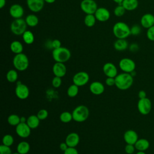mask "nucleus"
I'll return each mask as SVG.
<instances>
[{"label":"nucleus","mask_w":154,"mask_h":154,"mask_svg":"<svg viewBox=\"0 0 154 154\" xmlns=\"http://www.w3.org/2000/svg\"><path fill=\"white\" fill-rule=\"evenodd\" d=\"M134 78L131 73L123 72L115 77V85L120 90H126L133 84Z\"/></svg>","instance_id":"f257e3e1"},{"label":"nucleus","mask_w":154,"mask_h":154,"mask_svg":"<svg viewBox=\"0 0 154 154\" xmlns=\"http://www.w3.org/2000/svg\"><path fill=\"white\" fill-rule=\"evenodd\" d=\"M112 32L117 38L125 39L131 35V28L126 23L118 22L114 25Z\"/></svg>","instance_id":"f03ea898"},{"label":"nucleus","mask_w":154,"mask_h":154,"mask_svg":"<svg viewBox=\"0 0 154 154\" xmlns=\"http://www.w3.org/2000/svg\"><path fill=\"white\" fill-rule=\"evenodd\" d=\"M52 55L55 62L64 63L70 58L71 52L67 48L61 46L53 49Z\"/></svg>","instance_id":"7ed1b4c3"},{"label":"nucleus","mask_w":154,"mask_h":154,"mask_svg":"<svg viewBox=\"0 0 154 154\" xmlns=\"http://www.w3.org/2000/svg\"><path fill=\"white\" fill-rule=\"evenodd\" d=\"M73 120L76 122H83L85 121L90 114L88 107L85 105H78L74 108L72 112Z\"/></svg>","instance_id":"20e7f679"},{"label":"nucleus","mask_w":154,"mask_h":154,"mask_svg":"<svg viewBox=\"0 0 154 154\" xmlns=\"http://www.w3.org/2000/svg\"><path fill=\"white\" fill-rule=\"evenodd\" d=\"M13 64L17 70L20 72L24 71L29 66V59L23 53L16 54L13 59Z\"/></svg>","instance_id":"39448f33"},{"label":"nucleus","mask_w":154,"mask_h":154,"mask_svg":"<svg viewBox=\"0 0 154 154\" xmlns=\"http://www.w3.org/2000/svg\"><path fill=\"white\" fill-rule=\"evenodd\" d=\"M27 24L22 18L14 19L10 25V29L13 34L16 35H22L26 31Z\"/></svg>","instance_id":"423d86ee"},{"label":"nucleus","mask_w":154,"mask_h":154,"mask_svg":"<svg viewBox=\"0 0 154 154\" xmlns=\"http://www.w3.org/2000/svg\"><path fill=\"white\" fill-rule=\"evenodd\" d=\"M80 7L87 14H94L98 8L97 3L94 0H82L80 4Z\"/></svg>","instance_id":"0eeeda50"},{"label":"nucleus","mask_w":154,"mask_h":154,"mask_svg":"<svg viewBox=\"0 0 154 154\" xmlns=\"http://www.w3.org/2000/svg\"><path fill=\"white\" fill-rule=\"evenodd\" d=\"M119 66L120 69L125 73H131L135 71V63L134 60L129 58H123L119 61Z\"/></svg>","instance_id":"6e6552de"},{"label":"nucleus","mask_w":154,"mask_h":154,"mask_svg":"<svg viewBox=\"0 0 154 154\" xmlns=\"http://www.w3.org/2000/svg\"><path fill=\"white\" fill-rule=\"evenodd\" d=\"M137 109L142 115L149 114L152 109L151 100L147 97L139 99L137 103Z\"/></svg>","instance_id":"1a4fd4ad"},{"label":"nucleus","mask_w":154,"mask_h":154,"mask_svg":"<svg viewBox=\"0 0 154 154\" xmlns=\"http://www.w3.org/2000/svg\"><path fill=\"white\" fill-rule=\"evenodd\" d=\"M90 79V76L88 73L85 72H79L75 73L73 76V82L78 87H81L86 85Z\"/></svg>","instance_id":"9d476101"},{"label":"nucleus","mask_w":154,"mask_h":154,"mask_svg":"<svg viewBox=\"0 0 154 154\" xmlns=\"http://www.w3.org/2000/svg\"><path fill=\"white\" fill-rule=\"evenodd\" d=\"M15 94L16 96L21 99H26L29 95V90L27 85L18 82L15 88Z\"/></svg>","instance_id":"9b49d317"},{"label":"nucleus","mask_w":154,"mask_h":154,"mask_svg":"<svg viewBox=\"0 0 154 154\" xmlns=\"http://www.w3.org/2000/svg\"><path fill=\"white\" fill-rule=\"evenodd\" d=\"M15 130L19 137L22 138H26L30 135L31 129L26 123H20L16 126Z\"/></svg>","instance_id":"f8f14e48"},{"label":"nucleus","mask_w":154,"mask_h":154,"mask_svg":"<svg viewBox=\"0 0 154 154\" xmlns=\"http://www.w3.org/2000/svg\"><path fill=\"white\" fill-rule=\"evenodd\" d=\"M45 2V0H26V4L31 11L37 13L43 8Z\"/></svg>","instance_id":"ddd939ff"},{"label":"nucleus","mask_w":154,"mask_h":154,"mask_svg":"<svg viewBox=\"0 0 154 154\" xmlns=\"http://www.w3.org/2000/svg\"><path fill=\"white\" fill-rule=\"evenodd\" d=\"M103 72L106 77L115 78L118 75L116 66L112 63H106L103 66Z\"/></svg>","instance_id":"4468645a"},{"label":"nucleus","mask_w":154,"mask_h":154,"mask_svg":"<svg viewBox=\"0 0 154 154\" xmlns=\"http://www.w3.org/2000/svg\"><path fill=\"white\" fill-rule=\"evenodd\" d=\"M52 72L55 76L64 77L67 73V67L64 63L56 62L52 67Z\"/></svg>","instance_id":"2eb2a0df"},{"label":"nucleus","mask_w":154,"mask_h":154,"mask_svg":"<svg viewBox=\"0 0 154 154\" xmlns=\"http://www.w3.org/2000/svg\"><path fill=\"white\" fill-rule=\"evenodd\" d=\"M96 19L100 22L107 21L110 17V13L108 9L104 7H99L94 14Z\"/></svg>","instance_id":"dca6fc26"},{"label":"nucleus","mask_w":154,"mask_h":154,"mask_svg":"<svg viewBox=\"0 0 154 154\" xmlns=\"http://www.w3.org/2000/svg\"><path fill=\"white\" fill-rule=\"evenodd\" d=\"M9 13L11 16L14 19H19L22 18L24 14V10L20 5L18 4H14L10 7L9 9Z\"/></svg>","instance_id":"f3484780"},{"label":"nucleus","mask_w":154,"mask_h":154,"mask_svg":"<svg viewBox=\"0 0 154 154\" xmlns=\"http://www.w3.org/2000/svg\"><path fill=\"white\" fill-rule=\"evenodd\" d=\"M123 139L126 144L134 145L138 140V135L135 131L129 129L124 133Z\"/></svg>","instance_id":"a211bd4d"},{"label":"nucleus","mask_w":154,"mask_h":154,"mask_svg":"<svg viewBox=\"0 0 154 154\" xmlns=\"http://www.w3.org/2000/svg\"><path fill=\"white\" fill-rule=\"evenodd\" d=\"M80 138L79 135L76 132H70L66 137L65 142L68 147H76L79 144Z\"/></svg>","instance_id":"6ab92c4d"},{"label":"nucleus","mask_w":154,"mask_h":154,"mask_svg":"<svg viewBox=\"0 0 154 154\" xmlns=\"http://www.w3.org/2000/svg\"><path fill=\"white\" fill-rule=\"evenodd\" d=\"M141 26L146 29L154 25V15L151 13H146L143 14L140 20Z\"/></svg>","instance_id":"aec40b11"},{"label":"nucleus","mask_w":154,"mask_h":154,"mask_svg":"<svg viewBox=\"0 0 154 154\" xmlns=\"http://www.w3.org/2000/svg\"><path fill=\"white\" fill-rule=\"evenodd\" d=\"M90 92L94 95H100L105 91L103 84L99 81H94L91 82L89 86Z\"/></svg>","instance_id":"412c9836"},{"label":"nucleus","mask_w":154,"mask_h":154,"mask_svg":"<svg viewBox=\"0 0 154 154\" xmlns=\"http://www.w3.org/2000/svg\"><path fill=\"white\" fill-rule=\"evenodd\" d=\"M135 149L138 151H145L149 148L150 143L149 141L145 138H140L134 144Z\"/></svg>","instance_id":"4be33fe9"},{"label":"nucleus","mask_w":154,"mask_h":154,"mask_svg":"<svg viewBox=\"0 0 154 154\" xmlns=\"http://www.w3.org/2000/svg\"><path fill=\"white\" fill-rule=\"evenodd\" d=\"M122 5L127 11L135 10L138 6V0H123Z\"/></svg>","instance_id":"5701e85b"},{"label":"nucleus","mask_w":154,"mask_h":154,"mask_svg":"<svg viewBox=\"0 0 154 154\" xmlns=\"http://www.w3.org/2000/svg\"><path fill=\"white\" fill-rule=\"evenodd\" d=\"M40 120L38 118L37 115H31L26 120V123L31 129H36L40 125Z\"/></svg>","instance_id":"b1692460"},{"label":"nucleus","mask_w":154,"mask_h":154,"mask_svg":"<svg viewBox=\"0 0 154 154\" xmlns=\"http://www.w3.org/2000/svg\"><path fill=\"white\" fill-rule=\"evenodd\" d=\"M114 48L118 51H123L128 48V42L123 38H118L114 43Z\"/></svg>","instance_id":"393cba45"},{"label":"nucleus","mask_w":154,"mask_h":154,"mask_svg":"<svg viewBox=\"0 0 154 154\" xmlns=\"http://www.w3.org/2000/svg\"><path fill=\"white\" fill-rule=\"evenodd\" d=\"M30 150V145L29 144L25 141H22L20 142L16 147L17 152H18L20 154H27Z\"/></svg>","instance_id":"a878e982"},{"label":"nucleus","mask_w":154,"mask_h":154,"mask_svg":"<svg viewBox=\"0 0 154 154\" xmlns=\"http://www.w3.org/2000/svg\"><path fill=\"white\" fill-rule=\"evenodd\" d=\"M10 48L11 52L15 54L22 53V51L23 50V47L22 44L19 41H17V40H14L10 44Z\"/></svg>","instance_id":"bb28decb"},{"label":"nucleus","mask_w":154,"mask_h":154,"mask_svg":"<svg viewBox=\"0 0 154 154\" xmlns=\"http://www.w3.org/2000/svg\"><path fill=\"white\" fill-rule=\"evenodd\" d=\"M25 20L27 25L31 27H34L37 26L38 23V18L35 14H28L26 17Z\"/></svg>","instance_id":"cd10ccee"},{"label":"nucleus","mask_w":154,"mask_h":154,"mask_svg":"<svg viewBox=\"0 0 154 154\" xmlns=\"http://www.w3.org/2000/svg\"><path fill=\"white\" fill-rule=\"evenodd\" d=\"M22 38L23 42L27 45H31L34 41V34L31 31L26 30L22 34Z\"/></svg>","instance_id":"c85d7f7f"},{"label":"nucleus","mask_w":154,"mask_h":154,"mask_svg":"<svg viewBox=\"0 0 154 154\" xmlns=\"http://www.w3.org/2000/svg\"><path fill=\"white\" fill-rule=\"evenodd\" d=\"M7 122L11 126H16L20 123V117L17 114H12L8 117Z\"/></svg>","instance_id":"c756f323"},{"label":"nucleus","mask_w":154,"mask_h":154,"mask_svg":"<svg viewBox=\"0 0 154 154\" xmlns=\"http://www.w3.org/2000/svg\"><path fill=\"white\" fill-rule=\"evenodd\" d=\"M7 80L10 82H15L18 78V73L14 69H11L8 70L6 75Z\"/></svg>","instance_id":"7c9ffc66"},{"label":"nucleus","mask_w":154,"mask_h":154,"mask_svg":"<svg viewBox=\"0 0 154 154\" xmlns=\"http://www.w3.org/2000/svg\"><path fill=\"white\" fill-rule=\"evenodd\" d=\"M96 20L94 14H87L84 18V23L88 27H92L95 25Z\"/></svg>","instance_id":"2f4dec72"},{"label":"nucleus","mask_w":154,"mask_h":154,"mask_svg":"<svg viewBox=\"0 0 154 154\" xmlns=\"http://www.w3.org/2000/svg\"><path fill=\"white\" fill-rule=\"evenodd\" d=\"M79 92V87L73 84L70 85L67 90V94L70 97H74L77 96Z\"/></svg>","instance_id":"473e14b6"},{"label":"nucleus","mask_w":154,"mask_h":154,"mask_svg":"<svg viewBox=\"0 0 154 154\" xmlns=\"http://www.w3.org/2000/svg\"><path fill=\"white\" fill-rule=\"evenodd\" d=\"M60 120L61 122L67 123L73 120L72 114L69 111H64L61 113L60 116Z\"/></svg>","instance_id":"72a5a7b5"},{"label":"nucleus","mask_w":154,"mask_h":154,"mask_svg":"<svg viewBox=\"0 0 154 154\" xmlns=\"http://www.w3.org/2000/svg\"><path fill=\"white\" fill-rule=\"evenodd\" d=\"M2 144L10 147L14 143V138L10 134L5 135L2 140Z\"/></svg>","instance_id":"f704fd0d"},{"label":"nucleus","mask_w":154,"mask_h":154,"mask_svg":"<svg viewBox=\"0 0 154 154\" xmlns=\"http://www.w3.org/2000/svg\"><path fill=\"white\" fill-rule=\"evenodd\" d=\"M126 9L124 8V7L121 4V5H118L114 10V14L115 16L117 17H120L124 15L125 13Z\"/></svg>","instance_id":"c9c22d12"},{"label":"nucleus","mask_w":154,"mask_h":154,"mask_svg":"<svg viewBox=\"0 0 154 154\" xmlns=\"http://www.w3.org/2000/svg\"><path fill=\"white\" fill-rule=\"evenodd\" d=\"M48 111L46 109H42L37 113V116L40 120H45L48 117Z\"/></svg>","instance_id":"e433bc0d"},{"label":"nucleus","mask_w":154,"mask_h":154,"mask_svg":"<svg viewBox=\"0 0 154 154\" xmlns=\"http://www.w3.org/2000/svg\"><path fill=\"white\" fill-rule=\"evenodd\" d=\"M62 84V79L61 78L58 76H54L52 80V85L54 88H58L61 86Z\"/></svg>","instance_id":"4c0bfd02"},{"label":"nucleus","mask_w":154,"mask_h":154,"mask_svg":"<svg viewBox=\"0 0 154 154\" xmlns=\"http://www.w3.org/2000/svg\"><path fill=\"white\" fill-rule=\"evenodd\" d=\"M141 28L138 25H134L131 28V34L133 35H138L140 34Z\"/></svg>","instance_id":"58836bf2"},{"label":"nucleus","mask_w":154,"mask_h":154,"mask_svg":"<svg viewBox=\"0 0 154 154\" xmlns=\"http://www.w3.org/2000/svg\"><path fill=\"white\" fill-rule=\"evenodd\" d=\"M0 154H12L11 149L9 146L2 144L0 146Z\"/></svg>","instance_id":"ea45409f"},{"label":"nucleus","mask_w":154,"mask_h":154,"mask_svg":"<svg viewBox=\"0 0 154 154\" xmlns=\"http://www.w3.org/2000/svg\"><path fill=\"white\" fill-rule=\"evenodd\" d=\"M146 35L149 40L154 41V25L147 29Z\"/></svg>","instance_id":"a19ab883"},{"label":"nucleus","mask_w":154,"mask_h":154,"mask_svg":"<svg viewBox=\"0 0 154 154\" xmlns=\"http://www.w3.org/2000/svg\"><path fill=\"white\" fill-rule=\"evenodd\" d=\"M135 147L134 144H126L125 147V151L126 154H132L135 152Z\"/></svg>","instance_id":"79ce46f5"},{"label":"nucleus","mask_w":154,"mask_h":154,"mask_svg":"<svg viewBox=\"0 0 154 154\" xmlns=\"http://www.w3.org/2000/svg\"><path fill=\"white\" fill-rule=\"evenodd\" d=\"M61 46V42L58 39H55L51 41V47L53 49L60 48Z\"/></svg>","instance_id":"37998d69"},{"label":"nucleus","mask_w":154,"mask_h":154,"mask_svg":"<svg viewBox=\"0 0 154 154\" xmlns=\"http://www.w3.org/2000/svg\"><path fill=\"white\" fill-rule=\"evenodd\" d=\"M64 154H79L77 149L75 147H69L64 152Z\"/></svg>","instance_id":"c03bdc74"},{"label":"nucleus","mask_w":154,"mask_h":154,"mask_svg":"<svg viewBox=\"0 0 154 154\" xmlns=\"http://www.w3.org/2000/svg\"><path fill=\"white\" fill-rule=\"evenodd\" d=\"M105 84L106 85L109 87L115 85V78L107 77L105 80Z\"/></svg>","instance_id":"a18cd8bd"},{"label":"nucleus","mask_w":154,"mask_h":154,"mask_svg":"<svg viewBox=\"0 0 154 154\" xmlns=\"http://www.w3.org/2000/svg\"><path fill=\"white\" fill-rule=\"evenodd\" d=\"M68 147H68L67 144H66V143L65 141L63 142V143H61L60 144V149L63 152H64Z\"/></svg>","instance_id":"49530a36"},{"label":"nucleus","mask_w":154,"mask_h":154,"mask_svg":"<svg viewBox=\"0 0 154 154\" xmlns=\"http://www.w3.org/2000/svg\"><path fill=\"white\" fill-rule=\"evenodd\" d=\"M138 96L139 99H143L146 98V92L144 90H140L138 93Z\"/></svg>","instance_id":"de8ad7c7"},{"label":"nucleus","mask_w":154,"mask_h":154,"mask_svg":"<svg viewBox=\"0 0 154 154\" xmlns=\"http://www.w3.org/2000/svg\"><path fill=\"white\" fill-rule=\"evenodd\" d=\"M138 49V45L135 44V43H133L132 44L130 47H129V50L132 52H135Z\"/></svg>","instance_id":"09e8293b"},{"label":"nucleus","mask_w":154,"mask_h":154,"mask_svg":"<svg viewBox=\"0 0 154 154\" xmlns=\"http://www.w3.org/2000/svg\"><path fill=\"white\" fill-rule=\"evenodd\" d=\"M6 4V0H0V8H2Z\"/></svg>","instance_id":"8fccbe9b"},{"label":"nucleus","mask_w":154,"mask_h":154,"mask_svg":"<svg viewBox=\"0 0 154 154\" xmlns=\"http://www.w3.org/2000/svg\"><path fill=\"white\" fill-rule=\"evenodd\" d=\"M26 120H27V119H26V117H25L23 116L20 117V123H26Z\"/></svg>","instance_id":"3c124183"},{"label":"nucleus","mask_w":154,"mask_h":154,"mask_svg":"<svg viewBox=\"0 0 154 154\" xmlns=\"http://www.w3.org/2000/svg\"><path fill=\"white\" fill-rule=\"evenodd\" d=\"M114 2L117 3L118 5H121L123 1V0H112Z\"/></svg>","instance_id":"603ef678"},{"label":"nucleus","mask_w":154,"mask_h":154,"mask_svg":"<svg viewBox=\"0 0 154 154\" xmlns=\"http://www.w3.org/2000/svg\"><path fill=\"white\" fill-rule=\"evenodd\" d=\"M56 0H45V1L48 4H52L54 3Z\"/></svg>","instance_id":"864d4df0"},{"label":"nucleus","mask_w":154,"mask_h":154,"mask_svg":"<svg viewBox=\"0 0 154 154\" xmlns=\"http://www.w3.org/2000/svg\"><path fill=\"white\" fill-rule=\"evenodd\" d=\"M135 154H146L144 151H138Z\"/></svg>","instance_id":"5fc2aeb1"},{"label":"nucleus","mask_w":154,"mask_h":154,"mask_svg":"<svg viewBox=\"0 0 154 154\" xmlns=\"http://www.w3.org/2000/svg\"><path fill=\"white\" fill-rule=\"evenodd\" d=\"M12 154H20V153H19L18 152H15V153H12Z\"/></svg>","instance_id":"6e6d98bb"}]
</instances>
